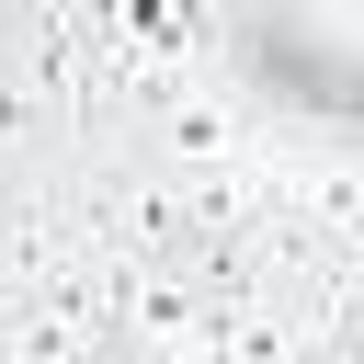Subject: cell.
Wrapping results in <instances>:
<instances>
[{"label": "cell", "instance_id": "6da1fadb", "mask_svg": "<svg viewBox=\"0 0 364 364\" xmlns=\"http://www.w3.org/2000/svg\"><path fill=\"white\" fill-rule=\"evenodd\" d=\"M318 364H364V296L330 318V341H318Z\"/></svg>", "mask_w": 364, "mask_h": 364}, {"label": "cell", "instance_id": "7a4b0ae2", "mask_svg": "<svg viewBox=\"0 0 364 364\" xmlns=\"http://www.w3.org/2000/svg\"><path fill=\"white\" fill-rule=\"evenodd\" d=\"M91 364H159V353H148V341H102Z\"/></svg>", "mask_w": 364, "mask_h": 364}]
</instances>
